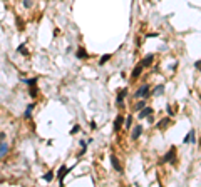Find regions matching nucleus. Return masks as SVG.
Masks as SVG:
<instances>
[{"label": "nucleus", "instance_id": "1", "mask_svg": "<svg viewBox=\"0 0 201 187\" xmlns=\"http://www.w3.org/2000/svg\"><path fill=\"white\" fill-rule=\"evenodd\" d=\"M151 114H152V109H151V107H142V109L139 110V119H146V117H149Z\"/></svg>", "mask_w": 201, "mask_h": 187}, {"label": "nucleus", "instance_id": "2", "mask_svg": "<svg viewBox=\"0 0 201 187\" xmlns=\"http://www.w3.org/2000/svg\"><path fill=\"white\" fill-rule=\"evenodd\" d=\"M148 90H149V85H148V84H144L142 87L138 89V92H136V97L139 99V97H144V95H148Z\"/></svg>", "mask_w": 201, "mask_h": 187}, {"label": "nucleus", "instance_id": "3", "mask_svg": "<svg viewBox=\"0 0 201 187\" xmlns=\"http://www.w3.org/2000/svg\"><path fill=\"white\" fill-rule=\"evenodd\" d=\"M142 134V127L141 125H138V127H134V130H132V134H131V137L136 140V139H139V135Z\"/></svg>", "mask_w": 201, "mask_h": 187}, {"label": "nucleus", "instance_id": "4", "mask_svg": "<svg viewBox=\"0 0 201 187\" xmlns=\"http://www.w3.org/2000/svg\"><path fill=\"white\" fill-rule=\"evenodd\" d=\"M152 59H154L152 55H146V57H144V60L141 62V65H142V67H148V65H151V64H152Z\"/></svg>", "mask_w": 201, "mask_h": 187}, {"label": "nucleus", "instance_id": "5", "mask_svg": "<svg viewBox=\"0 0 201 187\" xmlns=\"http://www.w3.org/2000/svg\"><path fill=\"white\" fill-rule=\"evenodd\" d=\"M122 124H124V117H121V115H119V117L116 119V122H114V130H119Z\"/></svg>", "mask_w": 201, "mask_h": 187}, {"label": "nucleus", "instance_id": "6", "mask_svg": "<svg viewBox=\"0 0 201 187\" xmlns=\"http://www.w3.org/2000/svg\"><path fill=\"white\" fill-rule=\"evenodd\" d=\"M141 72H142V65L139 64V65H138V67L132 70V75H131V77H132V79H138V77L141 75Z\"/></svg>", "mask_w": 201, "mask_h": 187}, {"label": "nucleus", "instance_id": "7", "mask_svg": "<svg viewBox=\"0 0 201 187\" xmlns=\"http://www.w3.org/2000/svg\"><path fill=\"white\" fill-rule=\"evenodd\" d=\"M168 125H169V119L166 117V119H162V120L158 124V129H159V130H162V129H166Z\"/></svg>", "mask_w": 201, "mask_h": 187}, {"label": "nucleus", "instance_id": "8", "mask_svg": "<svg viewBox=\"0 0 201 187\" xmlns=\"http://www.w3.org/2000/svg\"><path fill=\"white\" fill-rule=\"evenodd\" d=\"M111 162H112V165H114V169H116V171H121V169H122L121 164H119V160H117V157L112 155V157H111Z\"/></svg>", "mask_w": 201, "mask_h": 187}, {"label": "nucleus", "instance_id": "9", "mask_svg": "<svg viewBox=\"0 0 201 187\" xmlns=\"http://www.w3.org/2000/svg\"><path fill=\"white\" fill-rule=\"evenodd\" d=\"M174 154H176V152H174V149H171V150H169V154H166L164 160H169V162H173V160H174Z\"/></svg>", "mask_w": 201, "mask_h": 187}, {"label": "nucleus", "instance_id": "10", "mask_svg": "<svg viewBox=\"0 0 201 187\" xmlns=\"http://www.w3.org/2000/svg\"><path fill=\"white\" fill-rule=\"evenodd\" d=\"M7 150H8V145L7 144H0V155H4Z\"/></svg>", "mask_w": 201, "mask_h": 187}, {"label": "nucleus", "instance_id": "11", "mask_svg": "<svg viewBox=\"0 0 201 187\" xmlns=\"http://www.w3.org/2000/svg\"><path fill=\"white\" fill-rule=\"evenodd\" d=\"M124 95H126V90H121V94H119V97H117V104H122V99Z\"/></svg>", "mask_w": 201, "mask_h": 187}, {"label": "nucleus", "instance_id": "12", "mask_svg": "<svg viewBox=\"0 0 201 187\" xmlns=\"http://www.w3.org/2000/svg\"><path fill=\"white\" fill-rule=\"evenodd\" d=\"M144 102H142V100H141V102H138V104H136V105H134V110H141V109H142V107H144Z\"/></svg>", "mask_w": 201, "mask_h": 187}, {"label": "nucleus", "instance_id": "13", "mask_svg": "<svg viewBox=\"0 0 201 187\" xmlns=\"http://www.w3.org/2000/svg\"><path fill=\"white\" fill-rule=\"evenodd\" d=\"M109 59H111V55H109V54H107V55H104V57L100 59V62H99V64H100V65H104V64H106V62L109 60Z\"/></svg>", "mask_w": 201, "mask_h": 187}, {"label": "nucleus", "instance_id": "14", "mask_svg": "<svg viewBox=\"0 0 201 187\" xmlns=\"http://www.w3.org/2000/svg\"><path fill=\"white\" fill-rule=\"evenodd\" d=\"M77 57H79V59H86V52H84V49L77 50Z\"/></svg>", "mask_w": 201, "mask_h": 187}, {"label": "nucleus", "instance_id": "15", "mask_svg": "<svg viewBox=\"0 0 201 187\" xmlns=\"http://www.w3.org/2000/svg\"><path fill=\"white\" fill-rule=\"evenodd\" d=\"M52 177H54V176H52V172H47V174H45V176H44V181L50 182V181H52Z\"/></svg>", "mask_w": 201, "mask_h": 187}, {"label": "nucleus", "instance_id": "16", "mask_svg": "<svg viewBox=\"0 0 201 187\" xmlns=\"http://www.w3.org/2000/svg\"><path fill=\"white\" fill-rule=\"evenodd\" d=\"M131 122H132V117H128V119H124V124H126V127H131Z\"/></svg>", "mask_w": 201, "mask_h": 187}, {"label": "nucleus", "instance_id": "17", "mask_svg": "<svg viewBox=\"0 0 201 187\" xmlns=\"http://www.w3.org/2000/svg\"><path fill=\"white\" fill-rule=\"evenodd\" d=\"M162 90H164V87H162V85H158L156 87V95H161Z\"/></svg>", "mask_w": 201, "mask_h": 187}, {"label": "nucleus", "instance_id": "18", "mask_svg": "<svg viewBox=\"0 0 201 187\" xmlns=\"http://www.w3.org/2000/svg\"><path fill=\"white\" fill-rule=\"evenodd\" d=\"M32 109H34V105H28V109L25 110V117H30V112H32Z\"/></svg>", "mask_w": 201, "mask_h": 187}, {"label": "nucleus", "instance_id": "19", "mask_svg": "<svg viewBox=\"0 0 201 187\" xmlns=\"http://www.w3.org/2000/svg\"><path fill=\"white\" fill-rule=\"evenodd\" d=\"M24 5H25V7H30V5H32V2H30V0H24Z\"/></svg>", "mask_w": 201, "mask_h": 187}, {"label": "nucleus", "instance_id": "20", "mask_svg": "<svg viewBox=\"0 0 201 187\" xmlns=\"http://www.w3.org/2000/svg\"><path fill=\"white\" fill-rule=\"evenodd\" d=\"M18 52H22V54H27V52H25V47H24V45H20V47H18Z\"/></svg>", "mask_w": 201, "mask_h": 187}, {"label": "nucleus", "instance_id": "21", "mask_svg": "<svg viewBox=\"0 0 201 187\" xmlns=\"http://www.w3.org/2000/svg\"><path fill=\"white\" fill-rule=\"evenodd\" d=\"M4 139H5V134H4V132H0V140H4Z\"/></svg>", "mask_w": 201, "mask_h": 187}]
</instances>
